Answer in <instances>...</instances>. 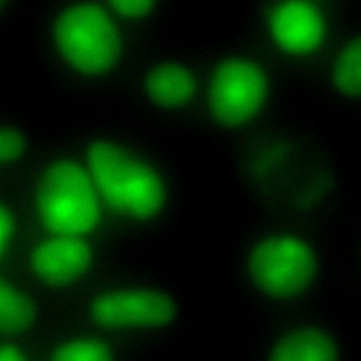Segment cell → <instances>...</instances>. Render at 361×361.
<instances>
[{
  "label": "cell",
  "mask_w": 361,
  "mask_h": 361,
  "mask_svg": "<svg viewBox=\"0 0 361 361\" xmlns=\"http://www.w3.org/2000/svg\"><path fill=\"white\" fill-rule=\"evenodd\" d=\"M111 14L140 45L173 32V24L188 0H103Z\"/></svg>",
  "instance_id": "cell-13"
},
{
  "label": "cell",
  "mask_w": 361,
  "mask_h": 361,
  "mask_svg": "<svg viewBox=\"0 0 361 361\" xmlns=\"http://www.w3.org/2000/svg\"><path fill=\"white\" fill-rule=\"evenodd\" d=\"M219 154L244 214L337 233L354 206L337 144L302 109L274 118Z\"/></svg>",
  "instance_id": "cell-1"
},
{
  "label": "cell",
  "mask_w": 361,
  "mask_h": 361,
  "mask_svg": "<svg viewBox=\"0 0 361 361\" xmlns=\"http://www.w3.org/2000/svg\"><path fill=\"white\" fill-rule=\"evenodd\" d=\"M336 238L340 299L361 312V203H354Z\"/></svg>",
  "instance_id": "cell-15"
},
{
  "label": "cell",
  "mask_w": 361,
  "mask_h": 361,
  "mask_svg": "<svg viewBox=\"0 0 361 361\" xmlns=\"http://www.w3.org/2000/svg\"><path fill=\"white\" fill-rule=\"evenodd\" d=\"M34 306L16 286L0 278V331H20L31 324Z\"/></svg>",
  "instance_id": "cell-16"
},
{
  "label": "cell",
  "mask_w": 361,
  "mask_h": 361,
  "mask_svg": "<svg viewBox=\"0 0 361 361\" xmlns=\"http://www.w3.org/2000/svg\"><path fill=\"white\" fill-rule=\"evenodd\" d=\"M0 361H25L23 354L13 347L0 348Z\"/></svg>",
  "instance_id": "cell-20"
},
{
  "label": "cell",
  "mask_w": 361,
  "mask_h": 361,
  "mask_svg": "<svg viewBox=\"0 0 361 361\" xmlns=\"http://www.w3.org/2000/svg\"><path fill=\"white\" fill-rule=\"evenodd\" d=\"M23 27L37 78L66 113L114 103L141 49L103 0H32Z\"/></svg>",
  "instance_id": "cell-4"
},
{
  "label": "cell",
  "mask_w": 361,
  "mask_h": 361,
  "mask_svg": "<svg viewBox=\"0 0 361 361\" xmlns=\"http://www.w3.org/2000/svg\"><path fill=\"white\" fill-rule=\"evenodd\" d=\"M226 283L247 326L334 306L340 299L336 233L244 214L227 241Z\"/></svg>",
  "instance_id": "cell-3"
},
{
  "label": "cell",
  "mask_w": 361,
  "mask_h": 361,
  "mask_svg": "<svg viewBox=\"0 0 361 361\" xmlns=\"http://www.w3.org/2000/svg\"><path fill=\"white\" fill-rule=\"evenodd\" d=\"M17 183L25 210L48 234L87 238L114 221L59 123Z\"/></svg>",
  "instance_id": "cell-8"
},
{
  "label": "cell",
  "mask_w": 361,
  "mask_h": 361,
  "mask_svg": "<svg viewBox=\"0 0 361 361\" xmlns=\"http://www.w3.org/2000/svg\"><path fill=\"white\" fill-rule=\"evenodd\" d=\"M316 1L343 6V7H348V8H360L361 7V0H316Z\"/></svg>",
  "instance_id": "cell-21"
},
{
  "label": "cell",
  "mask_w": 361,
  "mask_h": 361,
  "mask_svg": "<svg viewBox=\"0 0 361 361\" xmlns=\"http://www.w3.org/2000/svg\"><path fill=\"white\" fill-rule=\"evenodd\" d=\"M52 127L28 109L0 99V180L18 182Z\"/></svg>",
  "instance_id": "cell-12"
},
{
  "label": "cell",
  "mask_w": 361,
  "mask_h": 361,
  "mask_svg": "<svg viewBox=\"0 0 361 361\" xmlns=\"http://www.w3.org/2000/svg\"><path fill=\"white\" fill-rule=\"evenodd\" d=\"M235 361H360V351L334 305L247 326Z\"/></svg>",
  "instance_id": "cell-10"
},
{
  "label": "cell",
  "mask_w": 361,
  "mask_h": 361,
  "mask_svg": "<svg viewBox=\"0 0 361 361\" xmlns=\"http://www.w3.org/2000/svg\"><path fill=\"white\" fill-rule=\"evenodd\" d=\"M93 259L86 237L48 234L38 241L31 254L37 274L49 282H66L80 275Z\"/></svg>",
  "instance_id": "cell-14"
},
{
  "label": "cell",
  "mask_w": 361,
  "mask_h": 361,
  "mask_svg": "<svg viewBox=\"0 0 361 361\" xmlns=\"http://www.w3.org/2000/svg\"><path fill=\"white\" fill-rule=\"evenodd\" d=\"M25 209L18 183L0 180V257L7 250L18 221L20 210Z\"/></svg>",
  "instance_id": "cell-17"
},
{
  "label": "cell",
  "mask_w": 361,
  "mask_h": 361,
  "mask_svg": "<svg viewBox=\"0 0 361 361\" xmlns=\"http://www.w3.org/2000/svg\"><path fill=\"white\" fill-rule=\"evenodd\" d=\"M32 0H0V39L21 27Z\"/></svg>",
  "instance_id": "cell-19"
},
{
  "label": "cell",
  "mask_w": 361,
  "mask_h": 361,
  "mask_svg": "<svg viewBox=\"0 0 361 361\" xmlns=\"http://www.w3.org/2000/svg\"><path fill=\"white\" fill-rule=\"evenodd\" d=\"M188 1H189V3H192V1H196V0H188Z\"/></svg>",
  "instance_id": "cell-22"
},
{
  "label": "cell",
  "mask_w": 361,
  "mask_h": 361,
  "mask_svg": "<svg viewBox=\"0 0 361 361\" xmlns=\"http://www.w3.org/2000/svg\"><path fill=\"white\" fill-rule=\"evenodd\" d=\"M300 104L295 89L234 27L203 39V85L190 141L220 152Z\"/></svg>",
  "instance_id": "cell-5"
},
{
  "label": "cell",
  "mask_w": 361,
  "mask_h": 361,
  "mask_svg": "<svg viewBox=\"0 0 361 361\" xmlns=\"http://www.w3.org/2000/svg\"><path fill=\"white\" fill-rule=\"evenodd\" d=\"M59 126L114 221L149 240L176 234L193 202L176 144L138 124L116 103L66 113Z\"/></svg>",
  "instance_id": "cell-2"
},
{
  "label": "cell",
  "mask_w": 361,
  "mask_h": 361,
  "mask_svg": "<svg viewBox=\"0 0 361 361\" xmlns=\"http://www.w3.org/2000/svg\"><path fill=\"white\" fill-rule=\"evenodd\" d=\"M313 116L361 127V7L302 93Z\"/></svg>",
  "instance_id": "cell-11"
},
{
  "label": "cell",
  "mask_w": 361,
  "mask_h": 361,
  "mask_svg": "<svg viewBox=\"0 0 361 361\" xmlns=\"http://www.w3.org/2000/svg\"><path fill=\"white\" fill-rule=\"evenodd\" d=\"M203 85V39L168 34L141 47L114 102L173 144L190 141Z\"/></svg>",
  "instance_id": "cell-6"
},
{
  "label": "cell",
  "mask_w": 361,
  "mask_h": 361,
  "mask_svg": "<svg viewBox=\"0 0 361 361\" xmlns=\"http://www.w3.org/2000/svg\"><path fill=\"white\" fill-rule=\"evenodd\" d=\"M92 314L106 327L141 336L157 350L168 351L189 337L195 300L182 279L157 274L99 295Z\"/></svg>",
  "instance_id": "cell-9"
},
{
  "label": "cell",
  "mask_w": 361,
  "mask_h": 361,
  "mask_svg": "<svg viewBox=\"0 0 361 361\" xmlns=\"http://www.w3.org/2000/svg\"><path fill=\"white\" fill-rule=\"evenodd\" d=\"M358 8L316 0H238L234 28L302 93Z\"/></svg>",
  "instance_id": "cell-7"
},
{
  "label": "cell",
  "mask_w": 361,
  "mask_h": 361,
  "mask_svg": "<svg viewBox=\"0 0 361 361\" xmlns=\"http://www.w3.org/2000/svg\"><path fill=\"white\" fill-rule=\"evenodd\" d=\"M52 361H114L107 345L94 340H76L61 345Z\"/></svg>",
  "instance_id": "cell-18"
}]
</instances>
